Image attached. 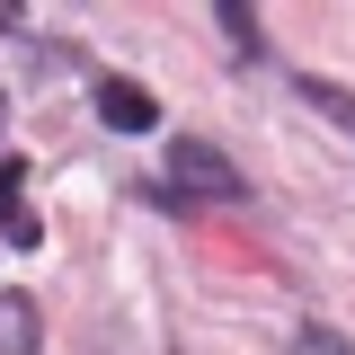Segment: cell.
<instances>
[{"instance_id":"52a82bcc","label":"cell","mask_w":355,"mask_h":355,"mask_svg":"<svg viewBox=\"0 0 355 355\" xmlns=\"http://www.w3.org/2000/svg\"><path fill=\"white\" fill-rule=\"evenodd\" d=\"M302 98H311V107H329L338 125H355V98H347V89H329V80H302Z\"/></svg>"},{"instance_id":"ba28073f","label":"cell","mask_w":355,"mask_h":355,"mask_svg":"<svg viewBox=\"0 0 355 355\" xmlns=\"http://www.w3.org/2000/svg\"><path fill=\"white\" fill-rule=\"evenodd\" d=\"M0 116H9V107H0Z\"/></svg>"},{"instance_id":"5b68a950","label":"cell","mask_w":355,"mask_h":355,"mask_svg":"<svg viewBox=\"0 0 355 355\" xmlns=\"http://www.w3.org/2000/svg\"><path fill=\"white\" fill-rule=\"evenodd\" d=\"M214 18H222V27H231V44H240V53H258V9H249V0H222V9H214Z\"/></svg>"},{"instance_id":"3957f363","label":"cell","mask_w":355,"mask_h":355,"mask_svg":"<svg viewBox=\"0 0 355 355\" xmlns=\"http://www.w3.org/2000/svg\"><path fill=\"white\" fill-rule=\"evenodd\" d=\"M0 240H9V249H36L44 240L36 205H27V160H0Z\"/></svg>"},{"instance_id":"8992f818","label":"cell","mask_w":355,"mask_h":355,"mask_svg":"<svg viewBox=\"0 0 355 355\" xmlns=\"http://www.w3.org/2000/svg\"><path fill=\"white\" fill-rule=\"evenodd\" d=\"M293 355H355V338H347V329H320V320H311L302 338H293Z\"/></svg>"},{"instance_id":"7a4b0ae2","label":"cell","mask_w":355,"mask_h":355,"mask_svg":"<svg viewBox=\"0 0 355 355\" xmlns=\"http://www.w3.org/2000/svg\"><path fill=\"white\" fill-rule=\"evenodd\" d=\"M98 116H107L116 133H151L160 125V98H151L142 80H125V71H107V80H98Z\"/></svg>"},{"instance_id":"277c9868","label":"cell","mask_w":355,"mask_h":355,"mask_svg":"<svg viewBox=\"0 0 355 355\" xmlns=\"http://www.w3.org/2000/svg\"><path fill=\"white\" fill-rule=\"evenodd\" d=\"M44 347V320L27 293H0V355H36Z\"/></svg>"},{"instance_id":"6da1fadb","label":"cell","mask_w":355,"mask_h":355,"mask_svg":"<svg viewBox=\"0 0 355 355\" xmlns=\"http://www.w3.org/2000/svg\"><path fill=\"white\" fill-rule=\"evenodd\" d=\"M169 196H214V205H240V196H249V178L231 169L214 142L178 133V142H169Z\"/></svg>"}]
</instances>
